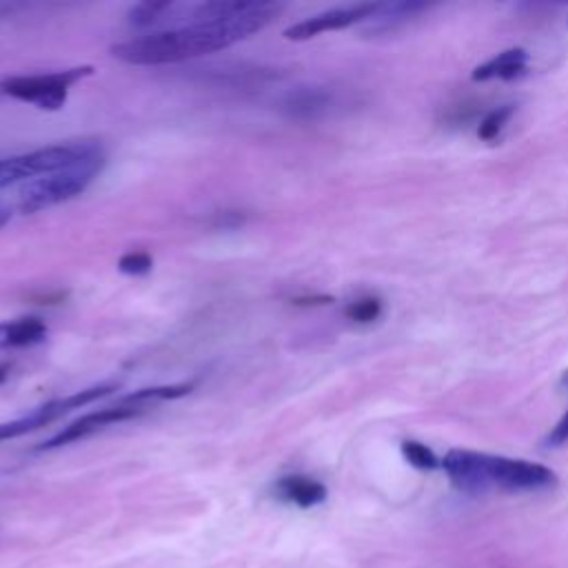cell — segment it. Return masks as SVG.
I'll list each match as a JSON object with an SVG mask.
<instances>
[{
    "mask_svg": "<svg viewBox=\"0 0 568 568\" xmlns=\"http://www.w3.org/2000/svg\"><path fill=\"white\" fill-rule=\"evenodd\" d=\"M182 9L178 2H140L129 11V22L135 27H151L162 22L169 16H175Z\"/></svg>",
    "mask_w": 568,
    "mask_h": 568,
    "instance_id": "obj_14",
    "label": "cell"
},
{
    "mask_svg": "<svg viewBox=\"0 0 568 568\" xmlns=\"http://www.w3.org/2000/svg\"><path fill=\"white\" fill-rule=\"evenodd\" d=\"M153 266V257L146 251H129L118 260V268L126 275H144Z\"/></svg>",
    "mask_w": 568,
    "mask_h": 568,
    "instance_id": "obj_18",
    "label": "cell"
},
{
    "mask_svg": "<svg viewBox=\"0 0 568 568\" xmlns=\"http://www.w3.org/2000/svg\"><path fill=\"white\" fill-rule=\"evenodd\" d=\"M344 313H346L348 320H353L357 324H368V322H373L382 315V302L373 295H364V297H357V300L348 302Z\"/></svg>",
    "mask_w": 568,
    "mask_h": 568,
    "instance_id": "obj_15",
    "label": "cell"
},
{
    "mask_svg": "<svg viewBox=\"0 0 568 568\" xmlns=\"http://www.w3.org/2000/svg\"><path fill=\"white\" fill-rule=\"evenodd\" d=\"M284 7L277 2H255L233 18H200L166 31L144 33L111 47V55L129 64H173L204 53L222 51L251 33L264 29Z\"/></svg>",
    "mask_w": 568,
    "mask_h": 568,
    "instance_id": "obj_1",
    "label": "cell"
},
{
    "mask_svg": "<svg viewBox=\"0 0 568 568\" xmlns=\"http://www.w3.org/2000/svg\"><path fill=\"white\" fill-rule=\"evenodd\" d=\"M118 388V384H100V386H91V388H84V390H78L73 395H67L62 399H53V402H47L42 406H38L36 410H31L29 415L24 417H18V419H11V422H4L0 424V442H7V439H13V437H20L24 433H31L36 428H42L51 422H55L58 417L75 410V408H82L109 393H113Z\"/></svg>",
    "mask_w": 568,
    "mask_h": 568,
    "instance_id": "obj_5",
    "label": "cell"
},
{
    "mask_svg": "<svg viewBox=\"0 0 568 568\" xmlns=\"http://www.w3.org/2000/svg\"><path fill=\"white\" fill-rule=\"evenodd\" d=\"M526 71V51L524 49H508L497 58L488 60L486 64L473 71V80H490V78H517Z\"/></svg>",
    "mask_w": 568,
    "mask_h": 568,
    "instance_id": "obj_13",
    "label": "cell"
},
{
    "mask_svg": "<svg viewBox=\"0 0 568 568\" xmlns=\"http://www.w3.org/2000/svg\"><path fill=\"white\" fill-rule=\"evenodd\" d=\"M564 442H568V413L559 419V424L552 428V433L548 435V444L550 446H559V444H564Z\"/></svg>",
    "mask_w": 568,
    "mask_h": 568,
    "instance_id": "obj_19",
    "label": "cell"
},
{
    "mask_svg": "<svg viewBox=\"0 0 568 568\" xmlns=\"http://www.w3.org/2000/svg\"><path fill=\"white\" fill-rule=\"evenodd\" d=\"M93 67H73L64 71H53V73H33V75H13L4 78L0 82V95L20 100V102H31L38 109L55 111L67 102L69 89L82 80L84 75H91Z\"/></svg>",
    "mask_w": 568,
    "mask_h": 568,
    "instance_id": "obj_4",
    "label": "cell"
},
{
    "mask_svg": "<svg viewBox=\"0 0 568 568\" xmlns=\"http://www.w3.org/2000/svg\"><path fill=\"white\" fill-rule=\"evenodd\" d=\"M275 495L282 501L295 504L300 508H311L326 499V488H324V484H320L317 479H311L306 475H286V477L277 479Z\"/></svg>",
    "mask_w": 568,
    "mask_h": 568,
    "instance_id": "obj_11",
    "label": "cell"
},
{
    "mask_svg": "<svg viewBox=\"0 0 568 568\" xmlns=\"http://www.w3.org/2000/svg\"><path fill=\"white\" fill-rule=\"evenodd\" d=\"M11 11V4H2L0 2V16H4V13H9Z\"/></svg>",
    "mask_w": 568,
    "mask_h": 568,
    "instance_id": "obj_22",
    "label": "cell"
},
{
    "mask_svg": "<svg viewBox=\"0 0 568 568\" xmlns=\"http://www.w3.org/2000/svg\"><path fill=\"white\" fill-rule=\"evenodd\" d=\"M9 217H11V211H9V206L0 200V226H4V224L9 222Z\"/></svg>",
    "mask_w": 568,
    "mask_h": 568,
    "instance_id": "obj_20",
    "label": "cell"
},
{
    "mask_svg": "<svg viewBox=\"0 0 568 568\" xmlns=\"http://www.w3.org/2000/svg\"><path fill=\"white\" fill-rule=\"evenodd\" d=\"M102 166H104V160H93V162H84L78 166H69V169L29 180L18 191V211L38 213L42 209L55 206L60 202H67L80 195L93 182V178L100 173Z\"/></svg>",
    "mask_w": 568,
    "mask_h": 568,
    "instance_id": "obj_3",
    "label": "cell"
},
{
    "mask_svg": "<svg viewBox=\"0 0 568 568\" xmlns=\"http://www.w3.org/2000/svg\"><path fill=\"white\" fill-rule=\"evenodd\" d=\"M486 477L490 488L501 490H541L557 481L555 473L541 464L495 455H486Z\"/></svg>",
    "mask_w": 568,
    "mask_h": 568,
    "instance_id": "obj_6",
    "label": "cell"
},
{
    "mask_svg": "<svg viewBox=\"0 0 568 568\" xmlns=\"http://www.w3.org/2000/svg\"><path fill=\"white\" fill-rule=\"evenodd\" d=\"M379 4H357V7H351V9H331V11H324V13H317L313 18H306L293 27H288L284 31V36L288 40H308L313 36H320L324 31H337V29H344L357 20H364V18H371L375 11H377Z\"/></svg>",
    "mask_w": 568,
    "mask_h": 568,
    "instance_id": "obj_9",
    "label": "cell"
},
{
    "mask_svg": "<svg viewBox=\"0 0 568 568\" xmlns=\"http://www.w3.org/2000/svg\"><path fill=\"white\" fill-rule=\"evenodd\" d=\"M104 160V151L93 140H78V142H60L49 144L22 155L2 158L0 160V189L11 186L36 175H47L53 171H62L69 166H78L84 162Z\"/></svg>",
    "mask_w": 568,
    "mask_h": 568,
    "instance_id": "obj_2",
    "label": "cell"
},
{
    "mask_svg": "<svg viewBox=\"0 0 568 568\" xmlns=\"http://www.w3.org/2000/svg\"><path fill=\"white\" fill-rule=\"evenodd\" d=\"M9 377V366H4V364H0V384L4 382Z\"/></svg>",
    "mask_w": 568,
    "mask_h": 568,
    "instance_id": "obj_21",
    "label": "cell"
},
{
    "mask_svg": "<svg viewBox=\"0 0 568 568\" xmlns=\"http://www.w3.org/2000/svg\"><path fill=\"white\" fill-rule=\"evenodd\" d=\"M146 406L144 404H138V402H131L129 397H122L120 402L111 404V406H104V408H98L93 413H87L82 417H78L75 422H71L69 426H64L58 435H53L51 439H47L40 450H49V448H60L64 444H73L78 439H84L111 424H120V422H126V419H133L138 417L140 413H144Z\"/></svg>",
    "mask_w": 568,
    "mask_h": 568,
    "instance_id": "obj_7",
    "label": "cell"
},
{
    "mask_svg": "<svg viewBox=\"0 0 568 568\" xmlns=\"http://www.w3.org/2000/svg\"><path fill=\"white\" fill-rule=\"evenodd\" d=\"M47 324L40 317H18L13 322H0V348H24L42 342Z\"/></svg>",
    "mask_w": 568,
    "mask_h": 568,
    "instance_id": "obj_12",
    "label": "cell"
},
{
    "mask_svg": "<svg viewBox=\"0 0 568 568\" xmlns=\"http://www.w3.org/2000/svg\"><path fill=\"white\" fill-rule=\"evenodd\" d=\"M331 106V93L322 87H297L282 100V111L295 120H315Z\"/></svg>",
    "mask_w": 568,
    "mask_h": 568,
    "instance_id": "obj_10",
    "label": "cell"
},
{
    "mask_svg": "<svg viewBox=\"0 0 568 568\" xmlns=\"http://www.w3.org/2000/svg\"><path fill=\"white\" fill-rule=\"evenodd\" d=\"M513 109L510 106H499V109H493L481 122H479V129H477V135L481 140H493L497 138V133L504 129L506 120L510 118Z\"/></svg>",
    "mask_w": 568,
    "mask_h": 568,
    "instance_id": "obj_17",
    "label": "cell"
},
{
    "mask_svg": "<svg viewBox=\"0 0 568 568\" xmlns=\"http://www.w3.org/2000/svg\"><path fill=\"white\" fill-rule=\"evenodd\" d=\"M402 453H404L406 462H408L410 466L419 468V470H433V468L442 466V462L435 457V453H433L428 446L419 444V442H413V439H410V442H404V444H402Z\"/></svg>",
    "mask_w": 568,
    "mask_h": 568,
    "instance_id": "obj_16",
    "label": "cell"
},
{
    "mask_svg": "<svg viewBox=\"0 0 568 568\" xmlns=\"http://www.w3.org/2000/svg\"><path fill=\"white\" fill-rule=\"evenodd\" d=\"M442 466L455 488L470 495H481L490 490L486 477V453L455 448L444 455Z\"/></svg>",
    "mask_w": 568,
    "mask_h": 568,
    "instance_id": "obj_8",
    "label": "cell"
}]
</instances>
